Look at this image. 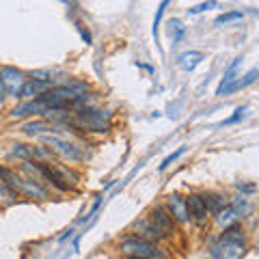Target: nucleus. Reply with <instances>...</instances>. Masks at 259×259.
<instances>
[{"mask_svg": "<svg viewBox=\"0 0 259 259\" xmlns=\"http://www.w3.org/2000/svg\"><path fill=\"white\" fill-rule=\"evenodd\" d=\"M63 125H71L76 130H82V132H100V134L108 132L110 130V110L76 104Z\"/></svg>", "mask_w": 259, "mask_h": 259, "instance_id": "obj_1", "label": "nucleus"}, {"mask_svg": "<svg viewBox=\"0 0 259 259\" xmlns=\"http://www.w3.org/2000/svg\"><path fill=\"white\" fill-rule=\"evenodd\" d=\"M119 250L125 257H134V259H160L162 250L158 248V244H151V242H145L139 238H127L119 244Z\"/></svg>", "mask_w": 259, "mask_h": 259, "instance_id": "obj_2", "label": "nucleus"}, {"mask_svg": "<svg viewBox=\"0 0 259 259\" xmlns=\"http://www.w3.org/2000/svg\"><path fill=\"white\" fill-rule=\"evenodd\" d=\"M39 139H41L44 145H48V149H50L52 153H56V156H61L65 160H69V162L84 160V153L80 151V147H76L74 143L61 139V136H56V134H41Z\"/></svg>", "mask_w": 259, "mask_h": 259, "instance_id": "obj_3", "label": "nucleus"}, {"mask_svg": "<svg viewBox=\"0 0 259 259\" xmlns=\"http://www.w3.org/2000/svg\"><path fill=\"white\" fill-rule=\"evenodd\" d=\"M0 74H3V84H5V91L7 95L11 97H20V91L26 78H24V71L22 69H15V67H0Z\"/></svg>", "mask_w": 259, "mask_h": 259, "instance_id": "obj_4", "label": "nucleus"}, {"mask_svg": "<svg viewBox=\"0 0 259 259\" xmlns=\"http://www.w3.org/2000/svg\"><path fill=\"white\" fill-rule=\"evenodd\" d=\"M35 164H37V171H39V175H41V180L50 184L52 188L61 190V192H67L69 190V184L65 182V177L61 175V171L56 166L46 164V162H35Z\"/></svg>", "mask_w": 259, "mask_h": 259, "instance_id": "obj_5", "label": "nucleus"}, {"mask_svg": "<svg viewBox=\"0 0 259 259\" xmlns=\"http://www.w3.org/2000/svg\"><path fill=\"white\" fill-rule=\"evenodd\" d=\"M132 231H134V238L145 240V242H151V244H158V242L166 240V236H164V233H162L158 227L149 221V218H147V221L134 223V225H132Z\"/></svg>", "mask_w": 259, "mask_h": 259, "instance_id": "obj_6", "label": "nucleus"}, {"mask_svg": "<svg viewBox=\"0 0 259 259\" xmlns=\"http://www.w3.org/2000/svg\"><path fill=\"white\" fill-rule=\"evenodd\" d=\"M48 112V104L44 100H39V97H35V100H26L18 104L13 110H11V117L13 119H26V117H35V115H46Z\"/></svg>", "mask_w": 259, "mask_h": 259, "instance_id": "obj_7", "label": "nucleus"}, {"mask_svg": "<svg viewBox=\"0 0 259 259\" xmlns=\"http://www.w3.org/2000/svg\"><path fill=\"white\" fill-rule=\"evenodd\" d=\"M186 207H188V216H190V221L192 223H197V225H203L207 221V207H205V201L201 194H190L188 199H186Z\"/></svg>", "mask_w": 259, "mask_h": 259, "instance_id": "obj_8", "label": "nucleus"}, {"mask_svg": "<svg viewBox=\"0 0 259 259\" xmlns=\"http://www.w3.org/2000/svg\"><path fill=\"white\" fill-rule=\"evenodd\" d=\"M166 212L173 216L175 223H180V225L190 223L188 207H186V199L180 197V194H171V197L166 199Z\"/></svg>", "mask_w": 259, "mask_h": 259, "instance_id": "obj_9", "label": "nucleus"}, {"mask_svg": "<svg viewBox=\"0 0 259 259\" xmlns=\"http://www.w3.org/2000/svg\"><path fill=\"white\" fill-rule=\"evenodd\" d=\"M149 221L156 225L166 238L171 236V231H173V227H175V221H173V216L166 212L164 205H156V207H153L151 214H149Z\"/></svg>", "mask_w": 259, "mask_h": 259, "instance_id": "obj_10", "label": "nucleus"}, {"mask_svg": "<svg viewBox=\"0 0 259 259\" xmlns=\"http://www.w3.org/2000/svg\"><path fill=\"white\" fill-rule=\"evenodd\" d=\"M48 89H52L50 82H44V80H37V78H26L22 91H20V100H35V97L44 95Z\"/></svg>", "mask_w": 259, "mask_h": 259, "instance_id": "obj_11", "label": "nucleus"}, {"mask_svg": "<svg viewBox=\"0 0 259 259\" xmlns=\"http://www.w3.org/2000/svg\"><path fill=\"white\" fill-rule=\"evenodd\" d=\"M18 194H24V197H30V199H46L48 197V188H46V186H41L39 182H32V180L22 177Z\"/></svg>", "mask_w": 259, "mask_h": 259, "instance_id": "obj_12", "label": "nucleus"}, {"mask_svg": "<svg viewBox=\"0 0 259 259\" xmlns=\"http://www.w3.org/2000/svg\"><path fill=\"white\" fill-rule=\"evenodd\" d=\"M50 130H54V132H61V125H54V123H50V121H44V119L28 121V123L22 125V132L28 134V136H41L46 132H50Z\"/></svg>", "mask_w": 259, "mask_h": 259, "instance_id": "obj_13", "label": "nucleus"}, {"mask_svg": "<svg viewBox=\"0 0 259 259\" xmlns=\"http://www.w3.org/2000/svg\"><path fill=\"white\" fill-rule=\"evenodd\" d=\"M257 78H259V69H250L246 76H242L240 80H233L231 84H227L223 91H221V95H229V93H233V91H240V89H246L248 84H253Z\"/></svg>", "mask_w": 259, "mask_h": 259, "instance_id": "obj_14", "label": "nucleus"}, {"mask_svg": "<svg viewBox=\"0 0 259 259\" xmlns=\"http://www.w3.org/2000/svg\"><path fill=\"white\" fill-rule=\"evenodd\" d=\"M203 201H205L207 212L212 214V216H218V214H221L227 205H229V201H227V199L223 197V194H205Z\"/></svg>", "mask_w": 259, "mask_h": 259, "instance_id": "obj_15", "label": "nucleus"}, {"mask_svg": "<svg viewBox=\"0 0 259 259\" xmlns=\"http://www.w3.org/2000/svg\"><path fill=\"white\" fill-rule=\"evenodd\" d=\"M0 182H3L5 186H9L11 190L18 192L20 182H22V175H20L18 171H13V168H9V166H3V164H0Z\"/></svg>", "mask_w": 259, "mask_h": 259, "instance_id": "obj_16", "label": "nucleus"}, {"mask_svg": "<svg viewBox=\"0 0 259 259\" xmlns=\"http://www.w3.org/2000/svg\"><path fill=\"white\" fill-rule=\"evenodd\" d=\"M201 61H203V54L197 50H190V52H184L180 59H177V65H180L184 71H192Z\"/></svg>", "mask_w": 259, "mask_h": 259, "instance_id": "obj_17", "label": "nucleus"}, {"mask_svg": "<svg viewBox=\"0 0 259 259\" xmlns=\"http://www.w3.org/2000/svg\"><path fill=\"white\" fill-rule=\"evenodd\" d=\"M242 65V56H238L236 61H233L229 67H227V71H225V76H223V80H221V84H218V89H216V95H221V91L227 87V84H231L233 80H236V74H238V67Z\"/></svg>", "mask_w": 259, "mask_h": 259, "instance_id": "obj_18", "label": "nucleus"}, {"mask_svg": "<svg viewBox=\"0 0 259 259\" xmlns=\"http://www.w3.org/2000/svg\"><path fill=\"white\" fill-rule=\"evenodd\" d=\"M216 218H218V223H221V225L225 227V229H227V227H233V225H238V221H240V214H238V209H236V207H233V205L229 203V205H227V207H225L223 212L218 214Z\"/></svg>", "mask_w": 259, "mask_h": 259, "instance_id": "obj_19", "label": "nucleus"}, {"mask_svg": "<svg viewBox=\"0 0 259 259\" xmlns=\"http://www.w3.org/2000/svg\"><path fill=\"white\" fill-rule=\"evenodd\" d=\"M11 153L15 158H20L22 162H32V153H30V145H24V143H15Z\"/></svg>", "mask_w": 259, "mask_h": 259, "instance_id": "obj_20", "label": "nucleus"}, {"mask_svg": "<svg viewBox=\"0 0 259 259\" xmlns=\"http://www.w3.org/2000/svg\"><path fill=\"white\" fill-rule=\"evenodd\" d=\"M242 18H244V13H242V11H227V13H223V15H218V18L214 20V24H216V26H223V24L238 22V20H242Z\"/></svg>", "mask_w": 259, "mask_h": 259, "instance_id": "obj_21", "label": "nucleus"}, {"mask_svg": "<svg viewBox=\"0 0 259 259\" xmlns=\"http://www.w3.org/2000/svg\"><path fill=\"white\" fill-rule=\"evenodd\" d=\"M18 197H20L18 192L0 182V203H13V201H18Z\"/></svg>", "mask_w": 259, "mask_h": 259, "instance_id": "obj_22", "label": "nucleus"}, {"mask_svg": "<svg viewBox=\"0 0 259 259\" xmlns=\"http://www.w3.org/2000/svg\"><path fill=\"white\" fill-rule=\"evenodd\" d=\"M184 153H186V147H180V149H177V151H173V153H168V156H166L164 160H162V162H160V166H158V168H160V171H166V168H168V166H171V164H173V162H175L177 158H180V156H184Z\"/></svg>", "mask_w": 259, "mask_h": 259, "instance_id": "obj_23", "label": "nucleus"}, {"mask_svg": "<svg viewBox=\"0 0 259 259\" xmlns=\"http://www.w3.org/2000/svg\"><path fill=\"white\" fill-rule=\"evenodd\" d=\"M166 5H168V3H162V5H160V9H158V13H156V22H153V37H156V44H158V28H160V20H162V13H164Z\"/></svg>", "mask_w": 259, "mask_h": 259, "instance_id": "obj_24", "label": "nucleus"}, {"mask_svg": "<svg viewBox=\"0 0 259 259\" xmlns=\"http://www.w3.org/2000/svg\"><path fill=\"white\" fill-rule=\"evenodd\" d=\"M216 3H203V5H197V7H192V9H188L190 15H197V13H203L207 9H214Z\"/></svg>", "mask_w": 259, "mask_h": 259, "instance_id": "obj_25", "label": "nucleus"}, {"mask_svg": "<svg viewBox=\"0 0 259 259\" xmlns=\"http://www.w3.org/2000/svg\"><path fill=\"white\" fill-rule=\"evenodd\" d=\"M175 28V35H173V41H177V39L182 37V32H184V26H182V22L180 20H171V32Z\"/></svg>", "mask_w": 259, "mask_h": 259, "instance_id": "obj_26", "label": "nucleus"}, {"mask_svg": "<svg viewBox=\"0 0 259 259\" xmlns=\"http://www.w3.org/2000/svg\"><path fill=\"white\" fill-rule=\"evenodd\" d=\"M244 112H246V108H238V110H236V115H233V117H229L227 121H223V125H231V123H238V121H240L242 117H244Z\"/></svg>", "mask_w": 259, "mask_h": 259, "instance_id": "obj_27", "label": "nucleus"}, {"mask_svg": "<svg viewBox=\"0 0 259 259\" xmlns=\"http://www.w3.org/2000/svg\"><path fill=\"white\" fill-rule=\"evenodd\" d=\"M80 35H82V39H84L87 44H91V35H89V32H87L82 26H80Z\"/></svg>", "mask_w": 259, "mask_h": 259, "instance_id": "obj_28", "label": "nucleus"}, {"mask_svg": "<svg viewBox=\"0 0 259 259\" xmlns=\"http://www.w3.org/2000/svg\"><path fill=\"white\" fill-rule=\"evenodd\" d=\"M5 95H7V91H5V84H3V74H0V102L5 100Z\"/></svg>", "mask_w": 259, "mask_h": 259, "instance_id": "obj_29", "label": "nucleus"}, {"mask_svg": "<svg viewBox=\"0 0 259 259\" xmlns=\"http://www.w3.org/2000/svg\"><path fill=\"white\" fill-rule=\"evenodd\" d=\"M127 259H134V257H127Z\"/></svg>", "mask_w": 259, "mask_h": 259, "instance_id": "obj_30", "label": "nucleus"}]
</instances>
